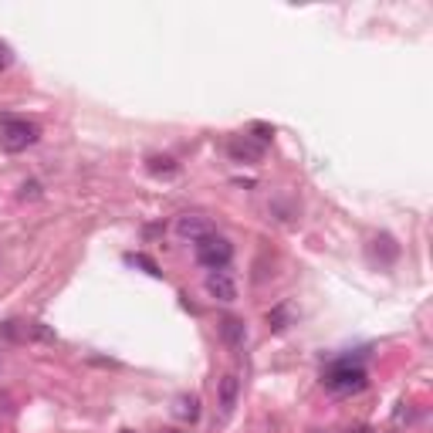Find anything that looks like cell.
Wrapping results in <instances>:
<instances>
[{
	"mask_svg": "<svg viewBox=\"0 0 433 433\" xmlns=\"http://www.w3.org/2000/svg\"><path fill=\"white\" fill-rule=\"evenodd\" d=\"M4 122V132H0V146H4V153H24L28 146L41 139V129L28 119H0Z\"/></svg>",
	"mask_w": 433,
	"mask_h": 433,
	"instance_id": "cell-1",
	"label": "cell"
},
{
	"mask_svg": "<svg viewBox=\"0 0 433 433\" xmlns=\"http://www.w3.org/2000/svg\"><path fill=\"white\" fill-rule=\"evenodd\" d=\"M325 389L335 396H352L359 389H366V369L352 366V362H339L335 369L325 376Z\"/></svg>",
	"mask_w": 433,
	"mask_h": 433,
	"instance_id": "cell-2",
	"label": "cell"
},
{
	"mask_svg": "<svg viewBox=\"0 0 433 433\" xmlns=\"http://www.w3.org/2000/svg\"><path fill=\"white\" fill-rule=\"evenodd\" d=\"M193 248H197V261H200L203 267H210V271H224L233 258V244L227 241V237H220V233L203 237V241H197Z\"/></svg>",
	"mask_w": 433,
	"mask_h": 433,
	"instance_id": "cell-3",
	"label": "cell"
},
{
	"mask_svg": "<svg viewBox=\"0 0 433 433\" xmlns=\"http://www.w3.org/2000/svg\"><path fill=\"white\" fill-rule=\"evenodd\" d=\"M176 233H180L183 241H190V244H197V241H203V237H210V233H216V231H214V224H210V216L183 214L176 220Z\"/></svg>",
	"mask_w": 433,
	"mask_h": 433,
	"instance_id": "cell-4",
	"label": "cell"
},
{
	"mask_svg": "<svg viewBox=\"0 0 433 433\" xmlns=\"http://www.w3.org/2000/svg\"><path fill=\"white\" fill-rule=\"evenodd\" d=\"M207 294L216 298V301H224V305H231V301H237V284H233V278L227 271H210L207 275Z\"/></svg>",
	"mask_w": 433,
	"mask_h": 433,
	"instance_id": "cell-5",
	"label": "cell"
},
{
	"mask_svg": "<svg viewBox=\"0 0 433 433\" xmlns=\"http://www.w3.org/2000/svg\"><path fill=\"white\" fill-rule=\"evenodd\" d=\"M220 339L227 342L231 349H244V342H248V325L241 322V318H233V315H224V318H220Z\"/></svg>",
	"mask_w": 433,
	"mask_h": 433,
	"instance_id": "cell-6",
	"label": "cell"
},
{
	"mask_svg": "<svg viewBox=\"0 0 433 433\" xmlns=\"http://www.w3.org/2000/svg\"><path fill=\"white\" fill-rule=\"evenodd\" d=\"M220 413L224 417H231L233 406H237V396H241V379H237V372H227L224 379H220Z\"/></svg>",
	"mask_w": 433,
	"mask_h": 433,
	"instance_id": "cell-7",
	"label": "cell"
},
{
	"mask_svg": "<svg viewBox=\"0 0 433 433\" xmlns=\"http://www.w3.org/2000/svg\"><path fill=\"white\" fill-rule=\"evenodd\" d=\"M231 156L233 159H261L264 146L261 142H250V139H233L231 142Z\"/></svg>",
	"mask_w": 433,
	"mask_h": 433,
	"instance_id": "cell-8",
	"label": "cell"
},
{
	"mask_svg": "<svg viewBox=\"0 0 433 433\" xmlns=\"http://www.w3.org/2000/svg\"><path fill=\"white\" fill-rule=\"evenodd\" d=\"M176 417L193 423V420L200 417V400H197V396H180V400H176Z\"/></svg>",
	"mask_w": 433,
	"mask_h": 433,
	"instance_id": "cell-9",
	"label": "cell"
},
{
	"mask_svg": "<svg viewBox=\"0 0 433 433\" xmlns=\"http://www.w3.org/2000/svg\"><path fill=\"white\" fill-rule=\"evenodd\" d=\"M149 173H153V176H176L180 166L173 163L170 156H149Z\"/></svg>",
	"mask_w": 433,
	"mask_h": 433,
	"instance_id": "cell-10",
	"label": "cell"
},
{
	"mask_svg": "<svg viewBox=\"0 0 433 433\" xmlns=\"http://www.w3.org/2000/svg\"><path fill=\"white\" fill-rule=\"evenodd\" d=\"M288 318H291L288 305H278V308L267 311V328H271V332H284V328H288Z\"/></svg>",
	"mask_w": 433,
	"mask_h": 433,
	"instance_id": "cell-11",
	"label": "cell"
},
{
	"mask_svg": "<svg viewBox=\"0 0 433 433\" xmlns=\"http://www.w3.org/2000/svg\"><path fill=\"white\" fill-rule=\"evenodd\" d=\"M125 261H129V264H139L142 271H146V275H153V278H159V275H163V271H159V264H156L153 258H146V254H129Z\"/></svg>",
	"mask_w": 433,
	"mask_h": 433,
	"instance_id": "cell-12",
	"label": "cell"
},
{
	"mask_svg": "<svg viewBox=\"0 0 433 433\" xmlns=\"http://www.w3.org/2000/svg\"><path fill=\"white\" fill-rule=\"evenodd\" d=\"M28 339H37V342H58V335L47 328V325H41V322H34V325H28Z\"/></svg>",
	"mask_w": 433,
	"mask_h": 433,
	"instance_id": "cell-13",
	"label": "cell"
},
{
	"mask_svg": "<svg viewBox=\"0 0 433 433\" xmlns=\"http://www.w3.org/2000/svg\"><path fill=\"white\" fill-rule=\"evenodd\" d=\"M250 132H254V136H258V142H271V136H275V129H271V125H264V122H254L250 125Z\"/></svg>",
	"mask_w": 433,
	"mask_h": 433,
	"instance_id": "cell-14",
	"label": "cell"
},
{
	"mask_svg": "<svg viewBox=\"0 0 433 433\" xmlns=\"http://www.w3.org/2000/svg\"><path fill=\"white\" fill-rule=\"evenodd\" d=\"M11 64H14V51H11L7 41H0V71H7Z\"/></svg>",
	"mask_w": 433,
	"mask_h": 433,
	"instance_id": "cell-15",
	"label": "cell"
},
{
	"mask_svg": "<svg viewBox=\"0 0 433 433\" xmlns=\"http://www.w3.org/2000/svg\"><path fill=\"white\" fill-rule=\"evenodd\" d=\"M37 197H41V183H24L21 186V200H37Z\"/></svg>",
	"mask_w": 433,
	"mask_h": 433,
	"instance_id": "cell-16",
	"label": "cell"
},
{
	"mask_svg": "<svg viewBox=\"0 0 433 433\" xmlns=\"http://www.w3.org/2000/svg\"><path fill=\"white\" fill-rule=\"evenodd\" d=\"M349 433H369V430H366V427H359V430H349Z\"/></svg>",
	"mask_w": 433,
	"mask_h": 433,
	"instance_id": "cell-17",
	"label": "cell"
},
{
	"mask_svg": "<svg viewBox=\"0 0 433 433\" xmlns=\"http://www.w3.org/2000/svg\"><path fill=\"white\" fill-rule=\"evenodd\" d=\"M166 433H180V430H166Z\"/></svg>",
	"mask_w": 433,
	"mask_h": 433,
	"instance_id": "cell-18",
	"label": "cell"
},
{
	"mask_svg": "<svg viewBox=\"0 0 433 433\" xmlns=\"http://www.w3.org/2000/svg\"><path fill=\"white\" fill-rule=\"evenodd\" d=\"M122 433H132V430H122Z\"/></svg>",
	"mask_w": 433,
	"mask_h": 433,
	"instance_id": "cell-19",
	"label": "cell"
}]
</instances>
